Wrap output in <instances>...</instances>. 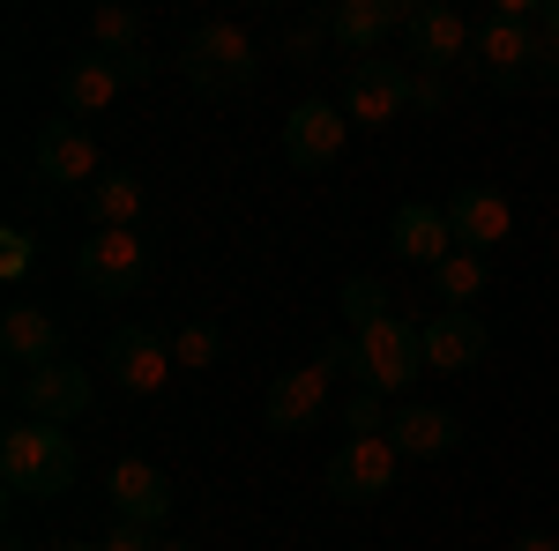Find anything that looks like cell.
<instances>
[{"label":"cell","instance_id":"obj_1","mask_svg":"<svg viewBox=\"0 0 559 551\" xmlns=\"http://www.w3.org/2000/svg\"><path fill=\"white\" fill-rule=\"evenodd\" d=\"M75 440H68V424H38V418H15L0 432V484H8V500H60L68 484H75Z\"/></svg>","mask_w":559,"mask_h":551},{"label":"cell","instance_id":"obj_2","mask_svg":"<svg viewBox=\"0 0 559 551\" xmlns=\"http://www.w3.org/2000/svg\"><path fill=\"white\" fill-rule=\"evenodd\" d=\"M537 15H545V0H492V15L477 23V75L492 89L537 83V52H545Z\"/></svg>","mask_w":559,"mask_h":551},{"label":"cell","instance_id":"obj_3","mask_svg":"<svg viewBox=\"0 0 559 551\" xmlns=\"http://www.w3.org/2000/svg\"><path fill=\"white\" fill-rule=\"evenodd\" d=\"M179 75H187L194 97H239V89H254L261 52L239 23H202V31H187V45H179Z\"/></svg>","mask_w":559,"mask_h":551},{"label":"cell","instance_id":"obj_4","mask_svg":"<svg viewBox=\"0 0 559 551\" xmlns=\"http://www.w3.org/2000/svg\"><path fill=\"white\" fill-rule=\"evenodd\" d=\"M418 373H426V343H418V328H411L403 313H388L381 328L358 336V387H373V395H403Z\"/></svg>","mask_w":559,"mask_h":551},{"label":"cell","instance_id":"obj_5","mask_svg":"<svg viewBox=\"0 0 559 551\" xmlns=\"http://www.w3.org/2000/svg\"><path fill=\"white\" fill-rule=\"evenodd\" d=\"M411 60H418V75H448V68H477V23H463L448 0H418L411 8Z\"/></svg>","mask_w":559,"mask_h":551},{"label":"cell","instance_id":"obj_6","mask_svg":"<svg viewBox=\"0 0 559 551\" xmlns=\"http://www.w3.org/2000/svg\"><path fill=\"white\" fill-rule=\"evenodd\" d=\"M411 68L403 60H350V75H344V120L350 128H388V120H403L411 112Z\"/></svg>","mask_w":559,"mask_h":551},{"label":"cell","instance_id":"obj_7","mask_svg":"<svg viewBox=\"0 0 559 551\" xmlns=\"http://www.w3.org/2000/svg\"><path fill=\"white\" fill-rule=\"evenodd\" d=\"M142 276H150V247L134 231H97V239L75 247V284L90 298H134Z\"/></svg>","mask_w":559,"mask_h":551},{"label":"cell","instance_id":"obj_8","mask_svg":"<svg viewBox=\"0 0 559 551\" xmlns=\"http://www.w3.org/2000/svg\"><path fill=\"white\" fill-rule=\"evenodd\" d=\"M344 142H350V120H344V105H329V97H306V105L284 112V165L292 171L344 165Z\"/></svg>","mask_w":559,"mask_h":551},{"label":"cell","instance_id":"obj_9","mask_svg":"<svg viewBox=\"0 0 559 551\" xmlns=\"http://www.w3.org/2000/svg\"><path fill=\"white\" fill-rule=\"evenodd\" d=\"M395 469H403V455H395V440H344L336 455H329V500H344V507H366V500H381L388 484H395Z\"/></svg>","mask_w":559,"mask_h":551},{"label":"cell","instance_id":"obj_10","mask_svg":"<svg viewBox=\"0 0 559 551\" xmlns=\"http://www.w3.org/2000/svg\"><path fill=\"white\" fill-rule=\"evenodd\" d=\"M90 395H97V381H90L75 358H52V366H38V373H15V410L38 424H68L90 410Z\"/></svg>","mask_w":559,"mask_h":551},{"label":"cell","instance_id":"obj_11","mask_svg":"<svg viewBox=\"0 0 559 551\" xmlns=\"http://www.w3.org/2000/svg\"><path fill=\"white\" fill-rule=\"evenodd\" d=\"M179 358H173V343L157 336V328H112L105 336V381L120 387V395H157L165 387V373H173Z\"/></svg>","mask_w":559,"mask_h":551},{"label":"cell","instance_id":"obj_12","mask_svg":"<svg viewBox=\"0 0 559 551\" xmlns=\"http://www.w3.org/2000/svg\"><path fill=\"white\" fill-rule=\"evenodd\" d=\"M440 209H448V231H455L463 254H492V247L515 239V202L500 187H455Z\"/></svg>","mask_w":559,"mask_h":551},{"label":"cell","instance_id":"obj_13","mask_svg":"<svg viewBox=\"0 0 559 551\" xmlns=\"http://www.w3.org/2000/svg\"><path fill=\"white\" fill-rule=\"evenodd\" d=\"M38 179L45 187H83V194L105 179V157H97L83 120H45L38 128Z\"/></svg>","mask_w":559,"mask_h":551},{"label":"cell","instance_id":"obj_14","mask_svg":"<svg viewBox=\"0 0 559 551\" xmlns=\"http://www.w3.org/2000/svg\"><path fill=\"white\" fill-rule=\"evenodd\" d=\"M418 343H426L432 373H471V366H485V350H492V336H485V321H477L471 306H440L426 328H418Z\"/></svg>","mask_w":559,"mask_h":551},{"label":"cell","instance_id":"obj_15","mask_svg":"<svg viewBox=\"0 0 559 551\" xmlns=\"http://www.w3.org/2000/svg\"><path fill=\"white\" fill-rule=\"evenodd\" d=\"M105 492H112V514L120 522H142V529H165L173 522V484H165V469L142 463V455L105 469Z\"/></svg>","mask_w":559,"mask_h":551},{"label":"cell","instance_id":"obj_16","mask_svg":"<svg viewBox=\"0 0 559 551\" xmlns=\"http://www.w3.org/2000/svg\"><path fill=\"white\" fill-rule=\"evenodd\" d=\"M261 410H269V432H313V424L329 418V373H321V366H292V373H276Z\"/></svg>","mask_w":559,"mask_h":551},{"label":"cell","instance_id":"obj_17","mask_svg":"<svg viewBox=\"0 0 559 551\" xmlns=\"http://www.w3.org/2000/svg\"><path fill=\"white\" fill-rule=\"evenodd\" d=\"M395 31H411V8L403 0H336L329 8V38L350 45L358 60H373L381 38H395Z\"/></svg>","mask_w":559,"mask_h":551},{"label":"cell","instance_id":"obj_18","mask_svg":"<svg viewBox=\"0 0 559 551\" xmlns=\"http://www.w3.org/2000/svg\"><path fill=\"white\" fill-rule=\"evenodd\" d=\"M388 440H395V455H411V463H440V455H455L463 418L440 410V403H403V410L388 418Z\"/></svg>","mask_w":559,"mask_h":551},{"label":"cell","instance_id":"obj_19","mask_svg":"<svg viewBox=\"0 0 559 551\" xmlns=\"http://www.w3.org/2000/svg\"><path fill=\"white\" fill-rule=\"evenodd\" d=\"M0 358L15 366V373H38V366H52L60 358V321L45 313V306H8L0 313Z\"/></svg>","mask_w":559,"mask_h":551},{"label":"cell","instance_id":"obj_20","mask_svg":"<svg viewBox=\"0 0 559 551\" xmlns=\"http://www.w3.org/2000/svg\"><path fill=\"white\" fill-rule=\"evenodd\" d=\"M388 247H395L403 261H418V268H440V261L455 254L448 209H432V202H403V209L388 216Z\"/></svg>","mask_w":559,"mask_h":551},{"label":"cell","instance_id":"obj_21","mask_svg":"<svg viewBox=\"0 0 559 551\" xmlns=\"http://www.w3.org/2000/svg\"><path fill=\"white\" fill-rule=\"evenodd\" d=\"M120 89L128 83H120V68H112L105 52H75V60L60 68V112H68V120H90V112H105Z\"/></svg>","mask_w":559,"mask_h":551},{"label":"cell","instance_id":"obj_22","mask_svg":"<svg viewBox=\"0 0 559 551\" xmlns=\"http://www.w3.org/2000/svg\"><path fill=\"white\" fill-rule=\"evenodd\" d=\"M83 202H90V224H97V231H134V216H142V179H134V171H105Z\"/></svg>","mask_w":559,"mask_h":551},{"label":"cell","instance_id":"obj_23","mask_svg":"<svg viewBox=\"0 0 559 551\" xmlns=\"http://www.w3.org/2000/svg\"><path fill=\"white\" fill-rule=\"evenodd\" d=\"M388 313H395V306H388V284H381V276H350V284H344V336L381 328Z\"/></svg>","mask_w":559,"mask_h":551},{"label":"cell","instance_id":"obj_24","mask_svg":"<svg viewBox=\"0 0 559 551\" xmlns=\"http://www.w3.org/2000/svg\"><path fill=\"white\" fill-rule=\"evenodd\" d=\"M90 38H97V52L105 60H120V52H142V15L134 8H90Z\"/></svg>","mask_w":559,"mask_h":551},{"label":"cell","instance_id":"obj_25","mask_svg":"<svg viewBox=\"0 0 559 551\" xmlns=\"http://www.w3.org/2000/svg\"><path fill=\"white\" fill-rule=\"evenodd\" d=\"M432 291L448 298V306H471V298L485 291V254H463V247H455V254L432 268Z\"/></svg>","mask_w":559,"mask_h":551},{"label":"cell","instance_id":"obj_26","mask_svg":"<svg viewBox=\"0 0 559 551\" xmlns=\"http://www.w3.org/2000/svg\"><path fill=\"white\" fill-rule=\"evenodd\" d=\"M173 358L187 366V373L216 366V358H224V328H216V321H187V328L173 336Z\"/></svg>","mask_w":559,"mask_h":551},{"label":"cell","instance_id":"obj_27","mask_svg":"<svg viewBox=\"0 0 559 551\" xmlns=\"http://www.w3.org/2000/svg\"><path fill=\"white\" fill-rule=\"evenodd\" d=\"M381 432H388L381 395H373V387H358V395L344 403V440H381Z\"/></svg>","mask_w":559,"mask_h":551},{"label":"cell","instance_id":"obj_28","mask_svg":"<svg viewBox=\"0 0 559 551\" xmlns=\"http://www.w3.org/2000/svg\"><path fill=\"white\" fill-rule=\"evenodd\" d=\"M31 261H38V239H31L23 224H8V231H0V284H23Z\"/></svg>","mask_w":559,"mask_h":551},{"label":"cell","instance_id":"obj_29","mask_svg":"<svg viewBox=\"0 0 559 551\" xmlns=\"http://www.w3.org/2000/svg\"><path fill=\"white\" fill-rule=\"evenodd\" d=\"M321 38H329V15L292 23V31H284V60H292V68H313V60H321Z\"/></svg>","mask_w":559,"mask_h":551},{"label":"cell","instance_id":"obj_30","mask_svg":"<svg viewBox=\"0 0 559 551\" xmlns=\"http://www.w3.org/2000/svg\"><path fill=\"white\" fill-rule=\"evenodd\" d=\"M313 366H321V373H329V381H358V336H329L321 343V350H313Z\"/></svg>","mask_w":559,"mask_h":551},{"label":"cell","instance_id":"obj_31","mask_svg":"<svg viewBox=\"0 0 559 551\" xmlns=\"http://www.w3.org/2000/svg\"><path fill=\"white\" fill-rule=\"evenodd\" d=\"M165 537L157 529H142V522H112V537H105V551H157Z\"/></svg>","mask_w":559,"mask_h":551},{"label":"cell","instance_id":"obj_32","mask_svg":"<svg viewBox=\"0 0 559 551\" xmlns=\"http://www.w3.org/2000/svg\"><path fill=\"white\" fill-rule=\"evenodd\" d=\"M440 105H448V83L440 75H418L411 83V112H440Z\"/></svg>","mask_w":559,"mask_h":551},{"label":"cell","instance_id":"obj_33","mask_svg":"<svg viewBox=\"0 0 559 551\" xmlns=\"http://www.w3.org/2000/svg\"><path fill=\"white\" fill-rule=\"evenodd\" d=\"M112 68H120V83H150V75H157V60H150V45H142V52H120V60H112Z\"/></svg>","mask_w":559,"mask_h":551},{"label":"cell","instance_id":"obj_34","mask_svg":"<svg viewBox=\"0 0 559 551\" xmlns=\"http://www.w3.org/2000/svg\"><path fill=\"white\" fill-rule=\"evenodd\" d=\"M537 83L559 89V45H552V38H545V52H537Z\"/></svg>","mask_w":559,"mask_h":551},{"label":"cell","instance_id":"obj_35","mask_svg":"<svg viewBox=\"0 0 559 551\" xmlns=\"http://www.w3.org/2000/svg\"><path fill=\"white\" fill-rule=\"evenodd\" d=\"M508 551H559V537H545V529H522Z\"/></svg>","mask_w":559,"mask_h":551},{"label":"cell","instance_id":"obj_36","mask_svg":"<svg viewBox=\"0 0 559 551\" xmlns=\"http://www.w3.org/2000/svg\"><path fill=\"white\" fill-rule=\"evenodd\" d=\"M537 31H545V38L559 45V0H545V15H537Z\"/></svg>","mask_w":559,"mask_h":551},{"label":"cell","instance_id":"obj_37","mask_svg":"<svg viewBox=\"0 0 559 551\" xmlns=\"http://www.w3.org/2000/svg\"><path fill=\"white\" fill-rule=\"evenodd\" d=\"M60 551H105V544H90V537H68V544H60Z\"/></svg>","mask_w":559,"mask_h":551},{"label":"cell","instance_id":"obj_38","mask_svg":"<svg viewBox=\"0 0 559 551\" xmlns=\"http://www.w3.org/2000/svg\"><path fill=\"white\" fill-rule=\"evenodd\" d=\"M0 551H31V544H23V537H0Z\"/></svg>","mask_w":559,"mask_h":551},{"label":"cell","instance_id":"obj_39","mask_svg":"<svg viewBox=\"0 0 559 551\" xmlns=\"http://www.w3.org/2000/svg\"><path fill=\"white\" fill-rule=\"evenodd\" d=\"M157 551H202V544H173V537H165V544H157Z\"/></svg>","mask_w":559,"mask_h":551}]
</instances>
